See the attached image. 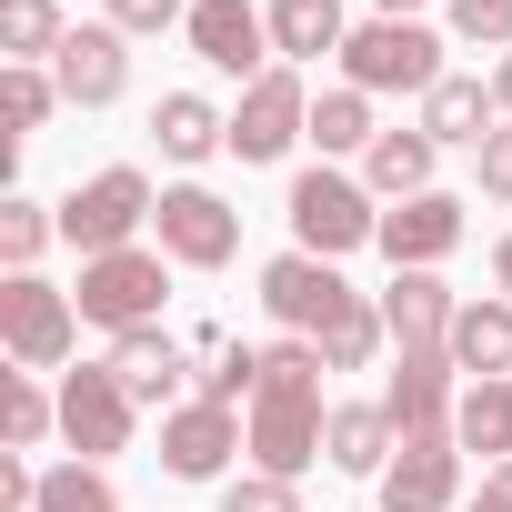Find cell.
Here are the masks:
<instances>
[{"instance_id":"cell-33","label":"cell","mask_w":512,"mask_h":512,"mask_svg":"<svg viewBox=\"0 0 512 512\" xmlns=\"http://www.w3.org/2000/svg\"><path fill=\"white\" fill-rule=\"evenodd\" d=\"M51 231H61V211H41V201H0V262L31 272L41 251H51Z\"/></svg>"},{"instance_id":"cell-34","label":"cell","mask_w":512,"mask_h":512,"mask_svg":"<svg viewBox=\"0 0 512 512\" xmlns=\"http://www.w3.org/2000/svg\"><path fill=\"white\" fill-rule=\"evenodd\" d=\"M221 512H302V492H292L282 472H231V492H221Z\"/></svg>"},{"instance_id":"cell-27","label":"cell","mask_w":512,"mask_h":512,"mask_svg":"<svg viewBox=\"0 0 512 512\" xmlns=\"http://www.w3.org/2000/svg\"><path fill=\"white\" fill-rule=\"evenodd\" d=\"M312 141H322V161L372 151V141H382V131H372V91H352V81H342V91H322V101H312Z\"/></svg>"},{"instance_id":"cell-4","label":"cell","mask_w":512,"mask_h":512,"mask_svg":"<svg viewBox=\"0 0 512 512\" xmlns=\"http://www.w3.org/2000/svg\"><path fill=\"white\" fill-rule=\"evenodd\" d=\"M161 292H171V251H101V262H81V322L101 332H151L161 322Z\"/></svg>"},{"instance_id":"cell-16","label":"cell","mask_w":512,"mask_h":512,"mask_svg":"<svg viewBox=\"0 0 512 512\" xmlns=\"http://www.w3.org/2000/svg\"><path fill=\"white\" fill-rule=\"evenodd\" d=\"M452 322H462V302L442 292V272H392V292H382L392 352H452Z\"/></svg>"},{"instance_id":"cell-29","label":"cell","mask_w":512,"mask_h":512,"mask_svg":"<svg viewBox=\"0 0 512 512\" xmlns=\"http://www.w3.org/2000/svg\"><path fill=\"white\" fill-rule=\"evenodd\" d=\"M0 41H11V61H61L71 21H61V0H0Z\"/></svg>"},{"instance_id":"cell-26","label":"cell","mask_w":512,"mask_h":512,"mask_svg":"<svg viewBox=\"0 0 512 512\" xmlns=\"http://www.w3.org/2000/svg\"><path fill=\"white\" fill-rule=\"evenodd\" d=\"M452 442H462V452L512 462V382H472V392H462V412H452Z\"/></svg>"},{"instance_id":"cell-10","label":"cell","mask_w":512,"mask_h":512,"mask_svg":"<svg viewBox=\"0 0 512 512\" xmlns=\"http://www.w3.org/2000/svg\"><path fill=\"white\" fill-rule=\"evenodd\" d=\"M181 31H191V51H201L221 81H241V91L282 61V51H272V11H251V0H191Z\"/></svg>"},{"instance_id":"cell-22","label":"cell","mask_w":512,"mask_h":512,"mask_svg":"<svg viewBox=\"0 0 512 512\" xmlns=\"http://www.w3.org/2000/svg\"><path fill=\"white\" fill-rule=\"evenodd\" d=\"M342 41H352V21H342V0H272V51L282 61H342Z\"/></svg>"},{"instance_id":"cell-15","label":"cell","mask_w":512,"mask_h":512,"mask_svg":"<svg viewBox=\"0 0 512 512\" xmlns=\"http://www.w3.org/2000/svg\"><path fill=\"white\" fill-rule=\"evenodd\" d=\"M452 251H462V201L452 191H412V201L382 211V262L392 272H432Z\"/></svg>"},{"instance_id":"cell-36","label":"cell","mask_w":512,"mask_h":512,"mask_svg":"<svg viewBox=\"0 0 512 512\" xmlns=\"http://www.w3.org/2000/svg\"><path fill=\"white\" fill-rule=\"evenodd\" d=\"M472 161H482V201H512V121H492V141Z\"/></svg>"},{"instance_id":"cell-25","label":"cell","mask_w":512,"mask_h":512,"mask_svg":"<svg viewBox=\"0 0 512 512\" xmlns=\"http://www.w3.org/2000/svg\"><path fill=\"white\" fill-rule=\"evenodd\" d=\"M61 432V392H41L31 372H0V452H41Z\"/></svg>"},{"instance_id":"cell-11","label":"cell","mask_w":512,"mask_h":512,"mask_svg":"<svg viewBox=\"0 0 512 512\" xmlns=\"http://www.w3.org/2000/svg\"><path fill=\"white\" fill-rule=\"evenodd\" d=\"M231 452H251V422L221 412V402H171L161 412V472L171 482H221Z\"/></svg>"},{"instance_id":"cell-2","label":"cell","mask_w":512,"mask_h":512,"mask_svg":"<svg viewBox=\"0 0 512 512\" xmlns=\"http://www.w3.org/2000/svg\"><path fill=\"white\" fill-rule=\"evenodd\" d=\"M342 81L352 91H412V101H432L452 71H442V31H422V21H362L352 41H342Z\"/></svg>"},{"instance_id":"cell-19","label":"cell","mask_w":512,"mask_h":512,"mask_svg":"<svg viewBox=\"0 0 512 512\" xmlns=\"http://www.w3.org/2000/svg\"><path fill=\"white\" fill-rule=\"evenodd\" d=\"M452 372L512 382V302H462V322H452Z\"/></svg>"},{"instance_id":"cell-40","label":"cell","mask_w":512,"mask_h":512,"mask_svg":"<svg viewBox=\"0 0 512 512\" xmlns=\"http://www.w3.org/2000/svg\"><path fill=\"white\" fill-rule=\"evenodd\" d=\"M492 282H502V302H512V231L492 241Z\"/></svg>"},{"instance_id":"cell-14","label":"cell","mask_w":512,"mask_h":512,"mask_svg":"<svg viewBox=\"0 0 512 512\" xmlns=\"http://www.w3.org/2000/svg\"><path fill=\"white\" fill-rule=\"evenodd\" d=\"M452 382H462V372H452V352H402V362H392V392H382L392 432H402V442L452 432V412H462V392H452Z\"/></svg>"},{"instance_id":"cell-28","label":"cell","mask_w":512,"mask_h":512,"mask_svg":"<svg viewBox=\"0 0 512 512\" xmlns=\"http://www.w3.org/2000/svg\"><path fill=\"white\" fill-rule=\"evenodd\" d=\"M201 402H221V412H241V392H262V352L251 342H231V332H201Z\"/></svg>"},{"instance_id":"cell-41","label":"cell","mask_w":512,"mask_h":512,"mask_svg":"<svg viewBox=\"0 0 512 512\" xmlns=\"http://www.w3.org/2000/svg\"><path fill=\"white\" fill-rule=\"evenodd\" d=\"M492 101H502V121H512V51L492 61Z\"/></svg>"},{"instance_id":"cell-1","label":"cell","mask_w":512,"mask_h":512,"mask_svg":"<svg viewBox=\"0 0 512 512\" xmlns=\"http://www.w3.org/2000/svg\"><path fill=\"white\" fill-rule=\"evenodd\" d=\"M322 372H332V362H322L312 342H272V352H262V392H251V462L282 472V482H302V472L322 462V432H332Z\"/></svg>"},{"instance_id":"cell-23","label":"cell","mask_w":512,"mask_h":512,"mask_svg":"<svg viewBox=\"0 0 512 512\" xmlns=\"http://www.w3.org/2000/svg\"><path fill=\"white\" fill-rule=\"evenodd\" d=\"M492 121H502L492 81H462V71H452V81L422 101V131H432V141H472V151H482V141H492Z\"/></svg>"},{"instance_id":"cell-31","label":"cell","mask_w":512,"mask_h":512,"mask_svg":"<svg viewBox=\"0 0 512 512\" xmlns=\"http://www.w3.org/2000/svg\"><path fill=\"white\" fill-rule=\"evenodd\" d=\"M382 342H392V332H382V302H352V312H342V322H332V332H322L312 352H322L332 372H362V362H372Z\"/></svg>"},{"instance_id":"cell-12","label":"cell","mask_w":512,"mask_h":512,"mask_svg":"<svg viewBox=\"0 0 512 512\" xmlns=\"http://www.w3.org/2000/svg\"><path fill=\"white\" fill-rule=\"evenodd\" d=\"M151 231H161V251H171V262H191V272H221L231 251H241V211H231L221 191H201V181H181V191H161V211H151Z\"/></svg>"},{"instance_id":"cell-38","label":"cell","mask_w":512,"mask_h":512,"mask_svg":"<svg viewBox=\"0 0 512 512\" xmlns=\"http://www.w3.org/2000/svg\"><path fill=\"white\" fill-rule=\"evenodd\" d=\"M0 512H41V472L21 452H0Z\"/></svg>"},{"instance_id":"cell-20","label":"cell","mask_w":512,"mask_h":512,"mask_svg":"<svg viewBox=\"0 0 512 512\" xmlns=\"http://www.w3.org/2000/svg\"><path fill=\"white\" fill-rule=\"evenodd\" d=\"M151 131H161V151H171V161H211V151H231V111H211L201 91H161Z\"/></svg>"},{"instance_id":"cell-35","label":"cell","mask_w":512,"mask_h":512,"mask_svg":"<svg viewBox=\"0 0 512 512\" xmlns=\"http://www.w3.org/2000/svg\"><path fill=\"white\" fill-rule=\"evenodd\" d=\"M452 31L482 51H512V0H452Z\"/></svg>"},{"instance_id":"cell-7","label":"cell","mask_w":512,"mask_h":512,"mask_svg":"<svg viewBox=\"0 0 512 512\" xmlns=\"http://www.w3.org/2000/svg\"><path fill=\"white\" fill-rule=\"evenodd\" d=\"M362 292L342 282V262H312V251H282V262H262V312L292 332V342H322Z\"/></svg>"},{"instance_id":"cell-39","label":"cell","mask_w":512,"mask_h":512,"mask_svg":"<svg viewBox=\"0 0 512 512\" xmlns=\"http://www.w3.org/2000/svg\"><path fill=\"white\" fill-rule=\"evenodd\" d=\"M462 512H512V462H492V472H482V492H472Z\"/></svg>"},{"instance_id":"cell-21","label":"cell","mask_w":512,"mask_h":512,"mask_svg":"<svg viewBox=\"0 0 512 512\" xmlns=\"http://www.w3.org/2000/svg\"><path fill=\"white\" fill-rule=\"evenodd\" d=\"M432 131H382L372 151H362V191H382V201H412V191H432Z\"/></svg>"},{"instance_id":"cell-13","label":"cell","mask_w":512,"mask_h":512,"mask_svg":"<svg viewBox=\"0 0 512 512\" xmlns=\"http://www.w3.org/2000/svg\"><path fill=\"white\" fill-rule=\"evenodd\" d=\"M131 31H111V21H81L71 41H61V61H51V81H61V101L71 111H111L121 91H131V51H121Z\"/></svg>"},{"instance_id":"cell-8","label":"cell","mask_w":512,"mask_h":512,"mask_svg":"<svg viewBox=\"0 0 512 512\" xmlns=\"http://www.w3.org/2000/svg\"><path fill=\"white\" fill-rule=\"evenodd\" d=\"M131 392H121V372L111 362H81V372H61V442L81 452V462H111V452H131Z\"/></svg>"},{"instance_id":"cell-18","label":"cell","mask_w":512,"mask_h":512,"mask_svg":"<svg viewBox=\"0 0 512 512\" xmlns=\"http://www.w3.org/2000/svg\"><path fill=\"white\" fill-rule=\"evenodd\" d=\"M392 442H402V432H392V412H382V402H342V412H332V432H322V462H332V472H352V482H382V472H392Z\"/></svg>"},{"instance_id":"cell-3","label":"cell","mask_w":512,"mask_h":512,"mask_svg":"<svg viewBox=\"0 0 512 512\" xmlns=\"http://www.w3.org/2000/svg\"><path fill=\"white\" fill-rule=\"evenodd\" d=\"M282 211H292V251H312V262H342V251L382 241V211H372V191H362V181H342L332 161H322V171H302Z\"/></svg>"},{"instance_id":"cell-9","label":"cell","mask_w":512,"mask_h":512,"mask_svg":"<svg viewBox=\"0 0 512 512\" xmlns=\"http://www.w3.org/2000/svg\"><path fill=\"white\" fill-rule=\"evenodd\" d=\"M292 141H312V91H302L292 61H272L262 81L241 91V111H231V151L241 161H282Z\"/></svg>"},{"instance_id":"cell-24","label":"cell","mask_w":512,"mask_h":512,"mask_svg":"<svg viewBox=\"0 0 512 512\" xmlns=\"http://www.w3.org/2000/svg\"><path fill=\"white\" fill-rule=\"evenodd\" d=\"M111 372H121L131 402H171V392H181V342H171V332H121V342H111Z\"/></svg>"},{"instance_id":"cell-30","label":"cell","mask_w":512,"mask_h":512,"mask_svg":"<svg viewBox=\"0 0 512 512\" xmlns=\"http://www.w3.org/2000/svg\"><path fill=\"white\" fill-rule=\"evenodd\" d=\"M51 111H61V81H51L41 61H11V71H0V121H11V141H31Z\"/></svg>"},{"instance_id":"cell-37","label":"cell","mask_w":512,"mask_h":512,"mask_svg":"<svg viewBox=\"0 0 512 512\" xmlns=\"http://www.w3.org/2000/svg\"><path fill=\"white\" fill-rule=\"evenodd\" d=\"M191 21V0H111V31H171Z\"/></svg>"},{"instance_id":"cell-6","label":"cell","mask_w":512,"mask_h":512,"mask_svg":"<svg viewBox=\"0 0 512 512\" xmlns=\"http://www.w3.org/2000/svg\"><path fill=\"white\" fill-rule=\"evenodd\" d=\"M71 332H81V302L51 292L41 272H11L0 282V342H11L21 372H61L71 362Z\"/></svg>"},{"instance_id":"cell-5","label":"cell","mask_w":512,"mask_h":512,"mask_svg":"<svg viewBox=\"0 0 512 512\" xmlns=\"http://www.w3.org/2000/svg\"><path fill=\"white\" fill-rule=\"evenodd\" d=\"M151 211H161L151 181H141L131 161H111V171H91V181L61 201V241L81 251V262H101V251H131V231H141Z\"/></svg>"},{"instance_id":"cell-17","label":"cell","mask_w":512,"mask_h":512,"mask_svg":"<svg viewBox=\"0 0 512 512\" xmlns=\"http://www.w3.org/2000/svg\"><path fill=\"white\" fill-rule=\"evenodd\" d=\"M462 492V442L432 432V442H402L392 472H382V512H452Z\"/></svg>"},{"instance_id":"cell-42","label":"cell","mask_w":512,"mask_h":512,"mask_svg":"<svg viewBox=\"0 0 512 512\" xmlns=\"http://www.w3.org/2000/svg\"><path fill=\"white\" fill-rule=\"evenodd\" d=\"M422 11V0H372V21H412Z\"/></svg>"},{"instance_id":"cell-32","label":"cell","mask_w":512,"mask_h":512,"mask_svg":"<svg viewBox=\"0 0 512 512\" xmlns=\"http://www.w3.org/2000/svg\"><path fill=\"white\" fill-rule=\"evenodd\" d=\"M41 512H121V492L101 462H61V472H41Z\"/></svg>"}]
</instances>
